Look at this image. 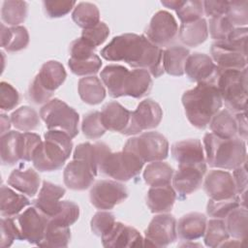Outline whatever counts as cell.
<instances>
[{
	"label": "cell",
	"mask_w": 248,
	"mask_h": 248,
	"mask_svg": "<svg viewBox=\"0 0 248 248\" xmlns=\"http://www.w3.org/2000/svg\"><path fill=\"white\" fill-rule=\"evenodd\" d=\"M28 13V4L25 1L6 0L2 4L1 18L2 21L11 27L19 26L26 17Z\"/></svg>",
	"instance_id": "obj_38"
},
{
	"label": "cell",
	"mask_w": 248,
	"mask_h": 248,
	"mask_svg": "<svg viewBox=\"0 0 248 248\" xmlns=\"http://www.w3.org/2000/svg\"><path fill=\"white\" fill-rule=\"evenodd\" d=\"M7 182L16 191L28 197H34L39 190L41 178L39 173L31 168L26 170L16 169L10 173Z\"/></svg>",
	"instance_id": "obj_27"
},
{
	"label": "cell",
	"mask_w": 248,
	"mask_h": 248,
	"mask_svg": "<svg viewBox=\"0 0 248 248\" xmlns=\"http://www.w3.org/2000/svg\"><path fill=\"white\" fill-rule=\"evenodd\" d=\"M234 117H235L236 125H237V135L239 136V139H241L242 140H247L248 128H247L246 111L235 113Z\"/></svg>",
	"instance_id": "obj_61"
},
{
	"label": "cell",
	"mask_w": 248,
	"mask_h": 248,
	"mask_svg": "<svg viewBox=\"0 0 248 248\" xmlns=\"http://www.w3.org/2000/svg\"><path fill=\"white\" fill-rule=\"evenodd\" d=\"M0 116H1V136H3L6 133H8V131L11 127L12 121H11V118H9L4 113H2Z\"/></svg>",
	"instance_id": "obj_62"
},
{
	"label": "cell",
	"mask_w": 248,
	"mask_h": 248,
	"mask_svg": "<svg viewBox=\"0 0 248 248\" xmlns=\"http://www.w3.org/2000/svg\"><path fill=\"white\" fill-rule=\"evenodd\" d=\"M81 131L87 139H100L107 131L101 119V111L96 110L84 114L81 122Z\"/></svg>",
	"instance_id": "obj_46"
},
{
	"label": "cell",
	"mask_w": 248,
	"mask_h": 248,
	"mask_svg": "<svg viewBox=\"0 0 248 248\" xmlns=\"http://www.w3.org/2000/svg\"><path fill=\"white\" fill-rule=\"evenodd\" d=\"M171 155L180 164H206L204 150L198 139H188L176 141L171 145Z\"/></svg>",
	"instance_id": "obj_21"
},
{
	"label": "cell",
	"mask_w": 248,
	"mask_h": 248,
	"mask_svg": "<svg viewBox=\"0 0 248 248\" xmlns=\"http://www.w3.org/2000/svg\"><path fill=\"white\" fill-rule=\"evenodd\" d=\"M169 141L158 132H146L129 139L123 150L137 155L143 163L163 161L169 155Z\"/></svg>",
	"instance_id": "obj_8"
},
{
	"label": "cell",
	"mask_w": 248,
	"mask_h": 248,
	"mask_svg": "<svg viewBox=\"0 0 248 248\" xmlns=\"http://www.w3.org/2000/svg\"><path fill=\"white\" fill-rule=\"evenodd\" d=\"M30 204V201L8 186L2 185L0 192V214L2 217H15Z\"/></svg>",
	"instance_id": "obj_32"
},
{
	"label": "cell",
	"mask_w": 248,
	"mask_h": 248,
	"mask_svg": "<svg viewBox=\"0 0 248 248\" xmlns=\"http://www.w3.org/2000/svg\"><path fill=\"white\" fill-rule=\"evenodd\" d=\"M13 126L22 132H31L40 126V113L28 106H23L16 108L11 114Z\"/></svg>",
	"instance_id": "obj_39"
},
{
	"label": "cell",
	"mask_w": 248,
	"mask_h": 248,
	"mask_svg": "<svg viewBox=\"0 0 248 248\" xmlns=\"http://www.w3.org/2000/svg\"><path fill=\"white\" fill-rule=\"evenodd\" d=\"M178 34V25L174 16L167 11H159L152 16L145 37L159 47L169 46Z\"/></svg>",
	"instance_id": "obj_12"
},
{
	"label": "cell",
	"mask_w": 248,
	"mask_h": 248,
	"mask_svg": "<svg viewBox=\"0 0 248 248\" xmlns=\"http://www.w3.org/2000/svg\"><path fill=\"white\" fill-rule=\"evenodd\" d=\"M164 50L153 45L145 36L125 33L113 37L101 50V56L108 61H122L135 69H144L154 78L164 74Z\"/></svg>",
	"instance_id": "obj_1"
},
{
	"label": "cell",
	"mask_w": 248,
	"mask_h": 248,
	"mask_svg": "<svg viewBox=\"0 0 248 248\" xmlns=\"http://www.w3.org/2000/svg\"><path fill=\"white\" fill-rule=\"evenodd\" d=\"M218 72V66L205 53L194 52L188 56L185 62L184 73L192 81L198 83L209 82L214 84Z\"/></svg>",
	"instance_id": "obj_16"
},
{
	"label": "cell",
	"mask_w": 248,
	"mask_h": 248,
	"mask_svg": "<svg viewBox=\"0 0 248 248\" xmlns=\"http://www.w3.org/2000/svg\"><path fill=\"white\" fill-rule=\"evenodd\" d=\"M98 171L85 160L73 159L64 169V184L71 190L83 191L92 186Z\"/></svg>",
	"instance_id": "obj_15"
},
{
	"label": "cell",
	"mask_w": 248,
	"mask_h": 248,
	"mask_svg": "<svg viewBox=\"0 0 248 248\" xmlns=\"http://www.w3.org/2000/svg\"><path fill=\"white\" fill-rule=\"evenodd\" d=\"M1 46L7 52H16L26 48L29 44V33L24 26L7 27L0 24Z\"/></svg>",
	"instance_id": "obj_30"
},
{
	"label": "cell",
	"mask_w": 248,
	"mask_h": 248,
	"mask_svg": "<svg viewBox=\"0 0 248 248\" xmlns=\"http://www.w3.org/2000/svg\"><path fill=\"white\" fill-rule=\"evenodd\" d=\"M40 116L47 130L63 131L72 139L78 134V113L60 99L54 98L45 104L40 109Z\"/></svg>",
	"instance_id": "obj_7"
},
{
	"label": "cell",
	"mask_w": 248,
	"mask_h": 248,
	"mask_svg": "<svg viewBox=\"0 0 248 248\" xmlns=\"http://www.w3.org/2000/svg\"><path fill=\"white\" fill-rule=\"evenodd\" d=\"M131 111L118 102L107 103L101 111V119L105 128L111 132L124 134L129 126Z\"/></svg>",
	"instance_id": "obj_22"
},
{
	"label": "cell",
	"mask_w": 248,
	"mask_h": 248,
	"mask_svg": "<svg viewBox=\"0 0 248 248\" xmlns=\"http://www.w3.org/2000/svg\"><path fill=\"white\" fill-rule=\"evenodd\" d=\"M230 237L225 221L223 219L213 218L206 222V228L203 234V241L207 247H221Z\"/></svg>",
	"instance_id": "obj_41"
},
{
	"label": "cell",
	"mask_w": 248,
	"mask_h": 248,
	"mask_svg": "<svg viewBox=\"0 0 248 248\" xmlns=\"http://www.w3.org/2000/svg\"><path fill=\"white\" fill-rule=\"evenodd\" d=\"M65 188L45 180L37 199L33 201V205L47 218H51L59 211L60 199L65 195Z\"/></svg>",
	"instance_id": "obj_19"
},
{
	"label": "cell",
	"mask_w": 248,
	"mask_h": 248,
	"mask_svg": "<svg viewBox=\"0 0 248 248\" xmlns=\"http://www.w3.org/2000/svg\"><path fill=\"white\" fill-rule=\"evenodd\" d=\"M175 12L181 23L192 22L202 17L203 4L202 1L199 0H184Z\"/></svg>",
	"instance_id": "obj_49"
},
{
	"label": "cell",
	"mask_w": 248,
	"mask_h": 248,
	"mask_svg": "<svg viewBox=\"0 0 248 248\" xmlns=\"http://www.w3.org/2000/svg\"><path fill=\"white\" fill-rule=\"evenodd\" d=\"M20 132L9 131L1 136L0 155L1 162L6 166L16 165L20 161L19 156V138Z\"/></svg>",
	"instance_id": "obj_37"
},
{
	"label": "cell",
	"mask_w": 248,
	"mask_h": 248,
	"mask_svg": "<svg viewBox=\"0 0 248 248\" xmlns=\"http://www.w3.org/2000/svg\"><path fill=\"white\" fill-rule=\"evenodd\" d=\"M247 27L233 28L227 39L223 42L247 57Z\"/></svg>",
	"instance_id": "obj_56"
},
{
	"label": "cell",
	"mask_w": 248,
	"mask_h": 248,
	"mask_svg": "<svg viewBox=\"0 0 248 248\" xmlns=\"http://www.w3.org/2000/svg\"><path fill=\"white\" fill-rule=\"evenodd\" d=\"M67 73L64 66L55 60H49L44 63L34 79L47 92H53L59 88L65 81Z\"/></svg>",
	"instance_id": "obj_23"
},
{
	"label": "cell",
	"mask_w": 248,
	"mask_h": 248,
	"mask_svg": "<svg viewBox=\"0 0 248 248\" xmlns=\"http://www.w3.org/2000/svg\"><path fill=\"white\" fill-rule=\"evenodd\" d=\"M44 137L33 154V166L42 172L60 170L71 155L72 138L60 130H47Z\"/></svg>",
	"instance_id": "obj_4"
},
{
	"label": "cell",
	"mask_w": 248,
	"mask_h": 248,
	"mask_svg": "<svg viewBox=\"0 0 248 248\" xmlns=\"http://www.w3.org/2000/svg\"><path fill=\"white\" fill-rule=\"evenodd\" d=\"M234 27L227 18L226 15L221 16L209 17L208 32L215 41H225Z\"/></svg>",
	"instance_id": "obj_51"
},
{
	"label": "cell",
	"mask_w": 248,
	"mask_h": 248,
	"mask_svg": "<svg viewBox=\"0 0 248 248\" xmlns=\"http://www.w3.org/2000/svg\"><path fill=\"white\" fill-rule=\"evenodd\" d=\"M44 10L46 15L50 18L62 17L68 15L76 6V1L68 0H54L44 1Z\"/></svg>",
	"instance_id": "obj_55"
},
{
	"label": "cell",
	"mask_w": 248,
	"mask_h": 248,
	"mask_svg": "<svg viewBox=\"0 0 248 248\" xmlns=\"http://www.w3.org/2000/svg\"><path fill=\"white\" fill-rule=\"evenodd\" d=\"M203 12L208 17L225 16L228 10L229 1H202Z\"/></svg>",
	"instance_id": "obj_59"
},
{
	"label": "cell",
	"mask_w": 248,
	"mask_h": 248,
	"mask_svg": "<svg viewBox=\"0 0 248 248\" xmlns=\"http://www.w3.org/2000/svg\"><path fill=\"white\" fill-rule=\"evenodd\" d=\"M53 94L46 91L35 79L32 80V82L29 85L27 96L30 102L36 104V105H42L46 104L48 101H50V98Z\"/></svg>",
	"instance_id": "obj_58"
},
{
	"label": "cell",
	"mask_w": 248,
	"mask_h": 248,
	"mask_svg": "<svg viewBox=\"0 0 248 248\" xmlns=\"http://www.w3.org/2000/svg\"><path fill=\"white\" fill-rule=\"evenodd\" d=\"M211 133L222 139L234 138L237 134L235 117L228 109L219 110L209 123Z\"/></svg>",
	"instance_id": "obj_35"
},
{
	"label": "cell",
	"mask_w": 248,
	"mask_h": 248,
	"mask_svg": "<svg viewBox=\"0 0 248 248\" xmlns=\"http://www.w3.org/2000/svg\"><path fill=\"white\" fill-rule=\"evenodd\" d=\"M102 244L107 248L143 246V237L134 227L115 222L112 228L101 236Z\"/></svg>",
	"instance_id": "obj_18"
},
{
	"label": "cell",
	"mask_w": 248,
	"mask_h": 248,
	"mask_svg": "<svg viewBox=\"0 0 248 248\" xmlns=\"http://www.w3.org/2000/svg\"><path fill=\"white\" fill-rule=\"evenodd\" d=\"M115 222V217L112 213L108 211H99L92 217L90 228L95 235L101 237L112 228Z\"/></svg>",
	"instance_id": "obj_52"
},
{
	"label": "cell",
	"mask_w": 248,
	"mask_h": 248,
	"mask_svg": "<svg viewBox=\"0 0 248 248\" xmlns=\"http://www.w3.org/2000/svg\"><path fill=\"white\" fill-rule=\"evenodd\" d=\"M129 70L121 65L111 64L106 66L100 74L103 84L107 87L108 95L112 98L125 96V82Z\"/></svg>",
	"instance_id": "obj_26"
},
{
	"label": "cell",
	"mask_w": 248,
	"mask_h": 248,
	"mask_svg": "<svg viewBox=\"0 0 248 248\" xmlns=\"http://www.w3.org/2000/svg\"><path fill=\"white\" fill-rule=\"evenodd\" d=\"M16 220L21 240L38 245L45 235L48 218L33 205L16 215Z\"/></svg>",
	"instance_id": "obj_14"
},
{
	"label": "cell",
	"mask_w": 248,
	"mask_h": 248,
	"mask_svg": "<svg viewBox=\"0 0 248 248\" xmlns=\"http://www.w3.org/2000/svg\"><path fill=\"white\" fill-rule=\"evenodd\" d=\"M108 35L109 28L103 21H100L97 25L91 28L83 29V31L81 32V38L94 47H97L100 45H102L107 40Z\"/></svg>",
	"instance_id": "obj_54"
},
{
	"label": "cell",
	"mask_w": 248,
	"mask_h": 248,
	"mask_svg": "<svg viewBox=\"0 0 248 248\" xmlns=\"http://www.w3.org/2000/svg\"><path fill=\"white\" fill-rule=\"evenodd\" d=\"M91 204L100 210H109L128 198L127 188L116 180L97 181L89 193Z\"/></svg>",
	"instance_id": "obj_9"
},
{
	"label": "cell",
	"mask_w": 248,
	"mask_h": 248,
	"mask_svg": "<svg viewBox=\"0 0 248 248\" xmlns=\"http://www.w3.org/2000/svg\"><path fill=\"white\" fill-rule=\"evenodd\" d=\"M183 2L184 0H163L161 1V4L166 8L176 11L183 4Z\"/></svg>",
	"instance_id": "obj_63"
},
{
	"label": "cell",
	"mask_w": 248,
	"mask_h": 248,
	"mask_svg": "<svg viewBox=\"0 0 248 248\" xmlns=\"http://www.w3.org/2000/svg\"><path fill=\"white\" fill-rule=\"evenodd\" d=\"M78 91L80 99L91 106L103 102L107 94L102 80L96 76L81 78L78 83Z\"/></svg>",
	"instance_id": "obj_31"
},
{
	"label": "cell",
	"mask_w": 248,
	"mask_h": 248,
	"mask_svg": "<svg viewBox=\"0 0 248 248\" xmlns=\"http://www.w3.org/2000/svg\"><path fill=\"white\" fill-rule=\"evenodd\" d=\"M206 217L200 212H190L176 222L177 236L184 241H194L203 236L206 228Z\"/></svg>",
	"instance_id": "obj_24"
},
{
	"label": "cell",
	"mask_w": 248,
	"mask_h": 248,
	"mask_svg": "<svg viewBox=\"0 0 248 248\" xmlns=\"http://www.w3.org/2000/svg\"><path fill=\"white\" fill-rule=\"evenodd\" d=\"M239 205L241 204L238 195L224 200L209 199L206 205V212L210 217L224 219L232 210L238 207Z\"/></svg>",
	"instance_id": "obj_44"
},
{
	"label": "cell",
	"mask_w": 248,
	"mask_h": 248,
	"mask_svg": "<svg viewBox=\"0 0 248 248\" xmlns=\"http://www.w3.org/2000/svg\"><path fill=\"white\" fill-rule=\"evenodd\" d=\"M163 118L161 106L152 99L141 101L134 111H131V118L128 128L123 135L133 136L145 130H151L159 126Z\"/></svg>",
	"instance_id": "obj_11"
},
{
	"label": "cell",
	"mask_w": 248,
	"mask_h": 248,
	"mask_svg": "<svg viewBox=\"0 0 248 248\" xmlns=\"http://www.w3.org/2000/svg\"><path fill=\"white\" fill-rule=\"evenodd\" d=\"M176 200V192L170 184L150 187L146 195V204L152 213L170 212Z\"/></svg>",
	"instance_id": "obj_25"
},
{
	"label": "cell",
	"mask_w": 248,
	"mask_h": 248,
	"mask_svg": "<svg viewBox=\"0 0 248 248\" xmlns=\"http://www.w3.org/2000/svg\"><path fill=\"white\" fill-rule=\"evenodd\" d=\"M72 18L78 26L88 29L100 22V12L95 4L80 2L74 8Z\"/></svg>",
	"instance_id": "obj_40"
},
{
	"label": "cell",
	"mask_w": 248,
	"mask_h": 248,
	"mask_svg": "<svg viewBox=\"0 0 248 248\" xmlns=\"http://www.w3.org/2000/svg\"><path fill=\"white\" fill-rule=\"evenodd\" d=\"M205 161L211 168L233 170L247 162L245 141L239 138L222 139L212 133L203 137Z\"/></svg>",
	"instance_id": "obj_3"
},
{
	"label": "cell",
	"mask_w": 248,
	"mask_h": 248,
	"mask_svg": "<svg viewBox=\"0 0 248 248\" xmlns=\"http://www.w3.org/2000/svg\"><path fill=\"white\" fill-rule=\"evenodd\" d=\"M143 246L165 247L177 239L176 219L171 214L160 213L152 218L144 232Z\"/></svg>",
	"instance_id": "obj_10"
},
{
	"label": "cell",
	"mask_w": 248,
	"mask_h": 248,
	"mask_svg": "<svg viewBox=\"0 0 248 248\" xmlns=\"http://www.w3.org/2000/svg\"><path fill=\"white\" fill-rule=\"evenodd\" d=\"M205 172L206 164L178 165V169L173 173L171 180L174 191L181 199H185L202 186Z\"/></svg>",
	"instance_id": "obj_13"
},
{
	"label": "cell",
	"mask_w": 248,
	"mask_h": 248,
	"mask_svg": "<svg viewBox=\"0 0 248 248\" xmlns=\"http://www.w3.org/2000/svg\"><path fill=\"white\" fill-rule=\"evenodd\" d=\"M152 84L151 75L147 70L134 69L129 71L125 82V96L142 98L150 92Z\"/></svg>",
	"instance_id": "obj_29"
},
{
	"label": "cell",
	"mask_w": 248,
	"mask_h": 248,
	"mask_svg": "<svg viewBox=\"0 0 248 248\" xmlns=\"http://www.w3.org/2000/svg\"><path fill=\"white\" fill-rule=\"evenodd\" d=\"M79 217V207L72 201H61L59 211L51 218H48V224L56 227H71Z\"/></svg>",
	"instance_id": "obj_43"
},
{
	"label": "cell",
	"mask_w": 248,
	"mask_h": 248,
	"mask_svg": "<svg viewBox=\"0 0 248 248\" xmlns=\"http://www.w3.org/2000/svg\"><path fill=\"white\" fill-rule=\"evenodd\" d=\"M226 16L233 27H246L248 24V1H229Z\"/></svg>",
	"instance_id": "obj_47"
},
{
	"label": "cell",
	"mask_w": 248,
	"mask_h": 248,
	"mask_svg": "<svg viewBox=\"0 0 248 248\" xmlns=\"http://www.w3.org/2000/svg\"><path fill=\"white\" fill-rule=\"evenodd\" d=\"M178 37L184 46H198L205 42L208 37V24L203 17L192 22L181 23L178 29Z\"/></svg>",
	"instance_id": "obj_28"
},
{
	"label": "cell",
	"mask_w": 248,
	"mask_h": 248,
	"mask_svg": "<svg viewBox=\"0 0 248 248\" xmlns=\"http://www.w3.org/2000/svg\"><path fill=\"white\" fill-rule=\"evenodd\" d=\"M214 85L229 111H246L247 108V68L243 70H222L219 68Z\"/></svg>",
	"instance_id": "obj_5"
},
{
	"label": "cell",
	"mask_w": 248,
	"mask_h": 248,
	"mask_svg": "<svg viewBox=\"0 0 248 248\" xmlns=\"http://www.w3.org/2000/svg\"><path fill=\"white\" fill-rule=\"evenodd\" d=\"M174 173L173 168L166 162L156 161L149 163L143 171V179L150 187L170 184Z\"/></svg>",
	"instance_id": "obj_34"
},
{
	"label": "cell",
	"mask_w": 248,
	"mask_h": 248,
	"mask_svg": "<svg viewBox=\"0 0 248 248\" xmlns=\"http://www.w3.org/2000/svg\"><path fill=\"white\" fill-rule=\"evenodd\" d=\"M232 178L235 184L237 194H241L244 191H247V169H246V162L241 166L232 170Z\"/></svg>",
	"instance_id": "obj_60"
},
{
	"label": "cell",
	"mask_w": 248,
	"mask_h": 248,
	"mask_svg": "<svg viewBox=\"0 0 248 248\" xmlns=\"http://www.w3.org/2000/svg\"><path fill=\"white\" fill-rule=\"evenodd\" d=\"M225 224L230 236L240 241L245 240L248 226V211L246 206L239 205L232 210L227 215Z\"/></svg>",
	"instance_id": "obj_36"
},
{
	"label": "cell",
	"mask_w": 248,
	"mask_h": 248,
	"mask_svg": "<svg viewBox=\"0 0 248 248\" xmlns=\"http://www.w3.org/2000/svg\"><path fill=\"white\" fill-rule=\"evenodd\" d=\"M144 163L130 151H109L100 162L98 172L116 181L125 182L137 177Z\"/></svg>",
	"instance_id": "obj_6"
},
{
	"label": "cell",
	"mask_w": 248,
	"mask_h": 248,
	"mask_svg": "<svg viewBox=\"0 0 248 248\" xmlns=\"http://www.w3.org/2000/svg\"><path fill=\"white\" fill-rule=\"evenodd\" d=\"M18 91L10 83L1 81L0 83V108L9 111L15 108L19 103Z\"/></svg>",
	"instance_id": "obj_53"
},
{
	"label": "cell",
	"mask_w": 248,
	"mask_h": 248,
	"mask_svg": "<svg viewBox=\"0 0 248 248\" xmlns=\"http://www.w3.org/2000/svg\"><path fill=\"white\" fill-rule=\"evenodd\" d=\"M95 49L96 47L91 46L81 37L78 38L74 40L70 45V47H69V51L71 54L70 58H73L76 60L87 59L95 54L94 52Z\"/></svg>",
	"instance_id": "obj_57"
},
{
	"label": "cell",
	"mask_w": 248,
	"mask_h": 248,
	"mask_svg": "<svg viewBox=\"0 0 248 248\" xmlns=\"http://www.w3.org/2000/svg\"><path fill=\"white\" fill-rule=\"evenodd\" d=\"M189 55V49L182 46H169L163 52L164 71L173 77L183 76L185 62Z\"/></svg>",
	"instance_id": "obj_33"
},
{
	"label": "cell",
	"mask_w": 248,
	"mask_h": 248,
	"mask_svg": "<svg viewBox=\"0 0 248 248\" xmlns=\"http://www.w3.org/2000/svg\"><path fill=\"white\" fill-rule=\"evenodd\" d=\"M68 65L73 74L80 77H89L97 74L102 67L101 58L95 53L91 57L83 60L69 58Z\"/></svg>",
	"instance_id": "obj_45"
},
{
	"label": "cell",
	"mask_w": 248,
	"mask_h": 248,
	"mask_svg": "<svg viewBox=\"0 0 248 248\" xmlns=\"http://www.w3.org/2000/svg\"><path fill=\"white\" fill-rule=\"evenodd\" d=\"M181 101L187 119L198 129L206 128L223 104L217 87L209 82H199L185 91Z\"/></svg>",
	"instance_id": "obj_2"
},
{
	"label": "cell",
	"mask_w": 248,
	"mask_h": 248,
	"mask_svg": "<svg viewBox=\"0 0 248 248\" xmlns=\"http://www.w3.org/2000/svg\"><path fill=\"white\" fill-rule=\"evenodd\" d=\"M43 140L41 137L32 132H23L19 138V156L20 160L30 162L37 147Z\"/></svg>",
	"instance_id": "obj_50"
},
{
	"label": "cell",
	"mask_w": 248,
	"mask_h": 248,
	"mask_svg": "<svg viewBox=\"0 0 248 248\" xmlns=\"http://www.w3.org/2000/svg\"><path fill=\"white\" fill-rule=\"evenodd\" d=\"M210 53L213 62L222 70H243L247 68V57L227 46L223 41L213 43Z\"/></svg>",
	"instance_id": "obj_20"
},
{
	"label": "cell",
	"mask_w": 248,
	"mask_h": 248,
	"mask_svg": "<svg viewBox=\"0 0 248 248\" xmlns=\"http://www.w3.org/2000/svg\"><path fill=\"white\" fill-rule=\"evenodd\" d=\"M1 238L0 247H10L15 240H21L20 232L15 217H2L0 220Z\"/></svg>",
	"instance_id": "obj_48"
},
{
	"label": "cell",
	"mask_w": 248,
	"mask_h": 248,
	"mask_svg": "<svg viewBox=\"0 0 248 248\" xmlns=\"http://www.w3.org/2000/svg\"><path fill=\"white\" fill-rule=\"evenodd\" d=\"M71 240L70 227H56L47 223L43 239L38 246L40 247H67Z\"/></svg>",
	"instance_id": "obj_42"
},
{
	"label": "cell",
	"mask_w": 248,
	"mask_h": 248,
	"mask_svg": "<svg viewBox=\"0 0 248 248\" xmlns=\"http://www.w3.org/2000/svg\"><path fill=\"white\" fill-rule=\"evenodd\" d=\"M203 190L212 200H224L237 195L232 175L225 170H210L203 181Z\"/></svg>",
	"instance_id": "obj_17"
}]
</instances>
